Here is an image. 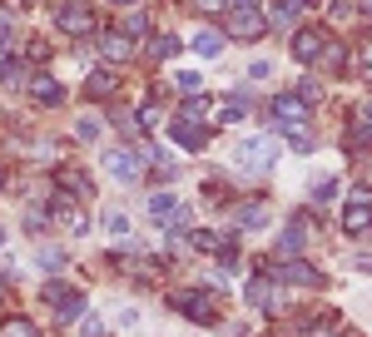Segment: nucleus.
Instances as JSON below:
<instances>
[{
    "mask_svg": "<svg viewBox=\"0 0 372 337\" xmlns=\"http://www.w3.org/2000/svg\"><path fill=\"white\" fill-rule=\"evenodd\" d=\"M234 164L243 174H268V168L278 164V139H243L234 149Z\"/></svg>",
    "mask_w": 372,
    "mask_h": 337,
    "instance_id": "nucleus-1",
    "label": "nucleus"
},
{
    "mask_svg": "<svg viewBox=\"0 0 372 337\" xmlns=\"http://www.w3.org/2000/svg\"><path fill=\"white\" fill-rule=\"evenodd\" d=\"M229 35L238 40H263L268 35V15L258 5H229Z\"/></svg>",
    "mask_w": 372,
    "mask_h": 337,
    "instance_id": "nucleus-2",
    "label": "nucleus"
},
{
    "mask_svg": "<svg viewBox=\"0 0 372 337\" xmlns=\"http://www.w3.org/2000/svg\"><path fill=\"white\" fill-rule=\"evenodd\" d=\"M149 219L179 234V228H189V208H184L174 194H154V199H149Z\"/></svg>",
    "mask_w": 372,
    "mask_h": 337,
    "instance_id": "nucleus-3",
    "label": "nucleus"
},
{
    "mask_svg": "<svg viewBox=\"0 0 372 337\" xmlns=\"http://www.w3.org/2000/svg\"><path fill=\"white\" fill-rule=\"evenodd\" d=\"M273 119H278V129H303V124H308V99L303 95H278L273 99Z\"/></svg>",
    "mask_w": 372,
    "mask_h": 337,
    "instance_id": "nucleus-4",
    "label": "nucleus"
},
{
    "mask_svg": "<svg viewBox=\"0 0 372 337\" xmlns=\"http://www.w3.org/2000/svg\"><path fill=\"white\" fill-rule=\"evenodd\" d=\"M343 228H347V234H367V228H372V194H367V188H358V194L347 199Z\"/></svg>",
    "mask_w": 372,
    "mask_h": 337,
    "instance_id": "nucleus-5",
    "label": "nucleus"
},
{
    "mask_svg": "<svg viewBox=\"0 0 372 337\" xmlns=\"http://www.w3.org/2000/svg\"><path fill=\"white\" fill-rule=\"evenodd\" d=\"M174 308L194 323H219V308H214L209 292H174Z\"/></svg>",
    "mask_w": 372,
    "mask_h": 337,
    "instance_id": "nucleus-6",
    "label": "nucleus"
},
{
    "mask_svg": "<svg viewBox=\"0 0 372 337\" xmlns=\"http://www.w3.org/2000/svg\"><path fill=\"white\" fill-rule=\"evenodd\" d=\"M105 168H110V174H114L119 184H134V179L144 174L139 154H134V149H124V144H119V149H110V154H105Z\"/></svg>",
    "mask_w": 372,
    "mask_h": 337,
    "instance_id": "nucleus-7",
    "label": "nucleus"
},
{
    "mask_svg": "<svg viewBox=\"0 0 372 337\" xmlns=\"http://www.w3.org/2000/svg\"><path fill=\"white\" fill-rule=\"evenodd\" d=\"M278 283H293V288H313V283H323V273H318L313 263H303V258H283V263H278Z\"/></svg>",
    "mask_w": 372,
    "mask_h": 337,
    "instance_id": "nucleus-8",
    "label": "nucleus"
},
{
    "mask_svg": "<svg viewBox=\"0 0 372 337\" xmlns=\"http://www.w3.org/2000/svg\"><path fill=\"white\" fill-rule=\"evenodd\" d=\"M40 298H45L50 308H60L65 318H79V308H85V298H79V292H70L65 283H45V288H40Z\"/></svg>",
    "mask_w": 372,
    "mask_h": 337,
    "instance_id": "nucleus-9",
    "label": "nucleus"
},
{
    "mask_svg": "<svg viewBox=\"0 0 372 337\" xmlns=\"http://www.w3.org/2000/svg\"><path fill=\"white\" fill-rule=\"evenodd\" d=\"M308 238H313V223H308V219H293V223L283 228V238H278V253H283V258H298V253L308 248Z\"/></svg>",
    "mask_w": 372,
    "mask_h": 337,
    "instance_id": "nucleus-10",
    "label": "nucleus"
},
{
    "mask_svg": "<svg viewBox=\"0 0 372 337\" xmlns=\"http://www.w3.org/2000/svg\"><path fill=\"white\" fill-rule=\"evenodd\" d=\"M60 30H65V35H90L95 30V15L85 10V5H60Z\"/></svg>",
    "mask_w": 372,
    "mask_h": 337,
    "instance_id": "nucleus-11",
    "label": "nucleus"
},
{
    "mask_svg": "<svg viewBox=\"0 0 372 337\" xmlns=\"http://www.w3.org/2000/svg\"><path fill=\"white\" fill-rule=\"evenodd\" d=\"M323 50H327V35H323V30H303V35L293 40V55L303 60V65H313Z\"/></svg>",
    "mask_w": 372,
    "mask_h": 337,
    "instance_id": "nucleus-12",
    "label": "nucleus"
},
{
    "mask_svg": "<svg viewBox=\"0 0 372 337\" xmlns=\"http://www.w3.org/2000/svg\"><path fill=\"white\" fill-rule=\"evenodd\" d=\"M174 139L184 144V149H203V144H209V129H194V119H184V114H179V124H174Z\"/></svg>",
    "mask_w": 372,
    "mask_h": 337,
    "instance_id": "nucleus-13",
    "label": "nucleus"
},
{
    "mask_svg": "<svg viewBox=\"0 0 372 337\" xmlns=\"http://www.w3.org/2000/svg\"><path fill=\"white\" fill-rule=\"evenodd\" d=\"M99 50H105V60H129L134 55V45H129V35H124V30H110L105 40H99Z\"/></svg>",
    "mask_w": 372,
    "mask_h": 337,
    "instance_id": "nucleus-14",
    "label": "nucleus"
},
{
    "mask_svg": "<svg viewBox=\"0 0 372 337\" xmlns=\"http://www.w3.org/2000/svg\"><path fill=\"white\" fill-rule=\"evenodd\" d=\"M234 219H238V228H263V223H268V208H263V203L253 199V203H243Z\"/></svg>",
    "mask_w": 372,
    "mask_h": 337,
    "instance_id": "nucleus-15",
    "label": "nucleus"
},
{
    "mask_svg": "<svg viewBox=\"0 0 372 337\" xmlns=\"http://www.w3.org/2000/svg\"><path fill=\"white\" fill-rule=\"evenodd\" d=\"M30 90H35V99H40V104H60V99H65V90H60V79H50V75H45V79H35Z\"/></svg>",
    "mask_w": 372,
    "mask_h": 337,
    "instance_id": "nucleus-16",
    "label": "nucleus"
},
{
    "mask_svg": "<svg viewBox=\"0 0 372 337\" xmlns=\"http://www.w3.org/2000/svg\"><path fill=\"white\" fill-rule=\"evenodd\" d=\"M0 337H40V327L30 318H5L0 323Z\"/></svg>",
    "mask_w": 372,
    "mask_h": 337,
    "instance_id": "nucleus-17",
    "label": "nucleus"
},
{
    "mask_svg": "<svg viewBox=\"0 0 372 337\" xmlns=\"http://www.w3.org/2000/svg\"><path fill=\"white\" fill-rule=\"evenodd\" d=\"M189 45H194V50H199V55H203V60H214V55H219V50H223V40H219V35H214V30H199V35H194V40H189Z\"/></svg>",
    "mask_w": 372,
    "mask_h": 337,
    "instance_id": "nucleus-18",
    "label": "nucleus"
},
{
    "mask_svg": "<svg viewBox=\"0 0 372 337\" xmlns=\"http://www.w3.org/2000/svg\"><path fill=\"white\" fill-rule=\"evenodd\" d=\"M149 55L154 60H174L179 55V40L174 35H149Z\"/></svg>",
    "mask_w": 372,
    "mask_h": 337,
    "instance_id": "nucleus-19",
    "label": "nucleus"
},
{
    "mask_svg": "<svg viewBox=\"0 0 372 337\" xmlns=\"http://www.w3.org/2000/svg\"><path fill=\"white\" fill-rule=\"evenodd\" d=\"M243 114H248V104H243L238 95H229V99H223V104H219V124H238Z\"/></svg>",
    "mask_w": 372,
    "mask_h": 337,
    "instance_id": "nucleus-20",
    "label": "nucleus"
},
{
    "mask_svg": "<svg viewBox=\"0 0 372 337\" xmlns=\"http://www.w3.org/2000/svg\"><path fill=\"white\" fill-rule=\"evenodd\" d=\"M293 10H298V0H283V5H268V25L288 30V25H293Z\"/></svg>",
    "mask_w": 372,
    "mask_h": 337,
    "instance_id": "nucleus-21",
    "label": "nucleus"
},
{
    "mask_svg": "<svg viewBox=\"0 0 372 337\" xmlns=\"http://www.w3.org/2000/svg\"><path fill=\"white\" fill-rule=\"evenodd\" d=\"M85 90H90V95H95V99H105V95H110V90H114V75H110V70H95V75H90V79H85Z\"/></svg>",
    "mask_w": 372,
    "mask_h": 337,
    "instance_id": "nucleus-22",
    "label": "nucleus"
},
{
    "mask_svg": "<svg viewBox=\"0 0 372 337\" xmlns=\"http://www.w3.org/2000/svg\"><path fill=\"white\" fill-rule=\"evenodd\" d=\"M248 303H253V308H268V303H273V298H268V278H253V283H248Z\"/></svg>",
    "mask_w": 372,
    "mask_h": 337,
    "instance_id": "nucleus-23",
    "label": "nucleus"
},
{
    "mask_svg": "<svg viewBox=\"0 0 372 337\" xmlns=\"http://www.w3.org/2000/svg\"><path fill=\"white\" fill-rule=\"evenodd\" d=\"M0 79L5 84H25V65H20V60H5V65H0Z\"/></svg>",
    "mask_w": 372,
    "mask_h": 337,
    "instance_id": "nucleus-24",
    "label": "nucleus"
},
{
    "mask_svg": "<svg viewBox=\"0 0 372 337\" xmlns=\"http://www.w3.org/2000/svg\"><path fill=\"white\" fill-rule=\"evenodd\" d=\"M60 184H65V188H79V194H90V179L75 174V168H60Z\"/></svg>",
    "mask_w": 372,
    "mask_h": 337,
    "instance_id": "nucleus-25",
    "label": "nucleus"
},
{
    "mask_svg": "<svg viewBox=\"0 0 372 337\" xmlns=\"http://www.w3.org/2000/svg\"><path fill=\"white\" fill-rule=\"evenodd\" d=\"M189 243H194V248H199V253H219V238H214V234H209V228H199V234H194V238H189Z\"/></svg>",
    "mask_w": 372,
    "mask_h": 337,
    "instance_id": "nucleus-26",
    "label": "nucleus"
},
{
    "mask_svg": "<svg viewBox=\"0 0 372 337\" xmlns=\"http://www.w3.org/2000/svg\"><path fill=\"white\" fill-rule=\"evenodd\" d=\"M203 114H209V99H203V95H199V99H189V104H184V119H194V124H199Z\"/></svg>",
    "mask_w": 372,
    "mask_h": 337,
    "instance_id": "nucleus-27",
    "label": "nucleus"
},
{
    "mask_svg": "<svg viewBox=\"0 0 372 337\" xmlns=\"http://www.w3.org/2000/svg\"><path fill=\"white\" fill-rule=\"evenodd\" d=\"M174 84H179V90H184V95H203V79H199V75H179Z\"/></svg>",
    "mask_w": 372,
    "mask_h": 337,
    "instance_id": "nucleus-28",
    "label": "nucleus"
},
{
    "mask_svg": "<svg viewBox=\"0 0 372 337\" xmlns=\"http://www.w3.org/2000/svg\"><path fill=\"white\" fill-rule=\"evenodd\" d=\"M105 228L119 238V234H129V219H124V214H105Z\"/></svg>",
    "mask_w": 372,
    "mask_h": 337,
    "instance_id": "nucleus-29",
    "label": "nucleus"
},
{
    "mask_svg": "<svg viewBox=\"0 0 372 337\" xmlns=\"http://www.w3.org/2000/svg\"><path fill=\"white\" fill-rule=\"evenodd\" d=\"M139 124H144V129H159V104H144V110H139Z\"/></svg>",
    "mask_w": 372,
    "mask_h": 337,
    "instance_id": "nucleus-30",
    "label": "nucleus"
},
{
    "mask_svg": "<svg viewBox=\"0 0 372 337\" xmlns=\"http://www.w3.org/2000/svg\"><path fill=\"white\" fill-rule=\"evenodd\" d=\"M79 337H105V323H99V318H85V323H79Z\"/></svg>",
    "mask_w": 372,
    "mask_h": 337,
    "instance_id": "nucleus-31",
    "label": "nucleus"
},
{
    "mask_svg": "<svg viewBox=\"0 0 372 337\" xmlns=\"http://www.w3.org/2000/svg\"><path fill=\"white\" fill-rule=\"evenodd\" d=\"M40 263H45V268H60V263H65V253H60V248H45V253H40Z\"/></svg>",
    "mask_w": 372,
    "mask_h": 337,
    "instance_id": "nucleus-32",
    "label": "nucleus"
},
{
    "mask_svg": "<svg viewBox=\"0 0 372 337\" xmlns=\"http://www.w3.org/2000/svg\"><path fill=\"white\" fill-rule=\"evenodd\" d=\"M313 194H318V199H333V194H338V179H323V184L313 188Z\"/></svg>",
    "mask_w": 372,
    "mask_h": 337,
    "instance_id": "nucleus-33",
    "label": "nucleus"
},
{
    "mask_svg": "<svg viewBox=\"0 0 372 337\" xmlns=\"http://www.w3.org/2000/svg\"><path fill=\"white\" fill-rule=\"evenodd\" d=\"M99 134V119H79V139H95Z\"/></svg>",
    "mask_w": 372,
    "mask_h": 337,
    "instance_id": "nucleus-34",
    "label": "nucleus"
},
{
    "mask_svg": "<svg viewBox=\"0 0 372 337\" xmlns=\"http://www.w3.org/2000/svg\"><path fill=\"white\" fill-rule=\"evenodd\" d=\"M362 75H367V79H372V45H367V50H362Z\"/></svg>",
    "mask_w": 372,
    "mask_h": 337,
    "instance_id": "nucleus-35",
    "label": "nucleus"
},
{
    "mask_svg": "<svg viewBox=\"0 0 372 337\" xmlns=\"http://www.w3.org/2000/svg\"><path fill=\"white\" fill-rule=\"evenodd\" d=\"M199 5H203V10H223L229 0H199Z\"/></svg>",
    "mask_w": 372,
    "mask_h": 337,
    "instance_id": "nucleus-36",
    "label": "nucleus"
},
{
    "mask_svg": "<svg viewBox=\"0 0 372 337\" xmlns=\"http://www.w3.org/2000/svg\"><path fill=\"white\" fill-rule=\"evenodd\" d=\"M0 30H5V5H0Z\"/></svg>",
    "mask_w": 372,
    "mask_h": 337,
    "instance_id": "nucleus-37",
    "label": "nucleus"
},
{
    "mask_svg": "<svg viewBox=\"0 0 372 337\" xmlns=\"http://www.w3.org/2000/svg\"><path fill=\"white\" fill-rule=\"evenodd\" d=\"M358 5H362V10H372V0H358Z\"/></svg>",
    "mask_w": 372,
    "mask_h": 337,
    "instance_id": "nucleus-38",
    "label": "nucleus"
},
{
    "mask_svg": "<svg viewBox=\"0 0 372 337\" xmlns=\"http://www.w3.org/2000/svg\"><path fill=\"white\" fill-rule=\"evenodd\" d=\"M298 5H318V0H298Z\"/></svg>",
    "mask_w": 372,
    "mask_h": 337,
    "instance_id": "nucleus-39",
    "label": "nucleus"
},
{
    "mask_svg": "<svg viewBox=\"0 0 372 337\" xmlns=\"http://www.w3.org/2000/svg\"><path fill=\"white\" fill-rule=\"evenodd\" d=\"M0 243H5V228H0Z\"/></svg>",
    "mask_w": 372,
    "mask_h": 337,
    "instance_id": "nucleus-40",
    "label": "nucleus"
},
{
    "mask_svg": "<svg viewBox=\"0 0 372 337\" xmlns=\"http://www.w3.org/2000/svg\"><path fill=\"white\" fill-rule=\"evenodd\" d=\"M0 184H5V174H0Z\"/></svg>",
    "mask_w": 372,
    "mask_h": 337,
    "instance_id": "nucleus-41",
    "label": "nucleus"
}]
</instances>
